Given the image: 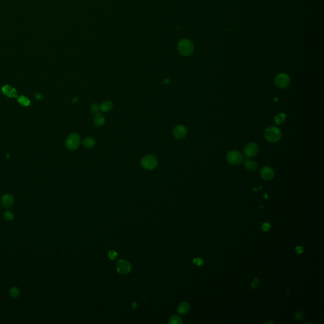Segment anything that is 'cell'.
<instances>
[{
    "mask_svg": "<svg viewBox=\"0 0 324 324\" xmlns=\"http://www.w3.org/2000/svg\"><path fill=\"white\" fill-rule=\"evenodd\" d=\"M264 136L266 141H268L269 142L276 143L281 139L282 132L278 127L271 126L265 129Z\"/></svg>",
    "mask_w": 324,
    "mask_h": 324,
    "instance_id": "6da1fadb",
    "label": "cell"
},
{
    "mask_svg": "<svg viewBox=\"0 0 324 324\" xmlns=\"http://www.w3.org/2000/svg\"><path fill=\"white\" fill-rule=\"evenodd\" d=\"M177 47L180 54L184 56L190 55L194 51V45L193 43L188 39H183L181 40Z\"/></svg>",
    "mask_w": 324,
    "mask_h": 324,
    "instance_id": "7a4b0ae2",
    "label": "cell"
},
{
    "mask_svg": "<svg viewBox=\"0 0 324 324\" xmlns=\"http://www.w3.org/2000/svg\"><path fill=\"white\" fill-rule=\"evenodd\" d=\"M142 167L148 170H151L156 168L158 165L157 158L152 155H148L144 156L141 162Z\"/></svg>",
    "mask_w": 324,
    "mask_h": 324,
    "instance_id": "3957f363",
    "label": "cell"
},
{
    "mask_svg": "<svg viewBox=\"0 0 324 324\" xmlns=\"http://www.w3.org/2000/svg\"><path fill=\"white\" fill-rule=\"evenodd\" d=\"M226 159L229 164L238 165L243 162V156L241 152L237 150H231L227 154Z\"/></svg>",
    "mask_w": 324,
    "mask_h": 324,
    "instance_id": "277c9868",
    "label": "cell"
},
{
    "mask_svg": "<svg viewBox=\"0 0 324 324\" xmlns=\"http://www.w3.org/2000/svg\"><path fill=\"white\" fill-rule=\"evenodd\" d=\"M81 144V138L76 133L70 134L66 139V146L68 149L73 151L77 149Z\"/></svg>",
    "mask_w": 324,
    "mask_h": 324,
    "instance_id": "5b68a950",
    "label": "cell"
},
{
    "mask_svg": "<svg viewBox=\"0 0 324 324\" xmlns=\"http://www.w3.org/2000/svg\"><path fill=\"white\" fill-rule=\"evenodd\" d=\"M275 84L279 88L285 89L290 85L291 78L286 73H279L275 78Z\"/></svg>",
    "mask_w": 324,
    "mask_h": 324,
    "instance_id": "8992f818",
    "label": "cell"
},
{
    "mask_svg": "<svg viewBox=\"0 0 324 324\" xmlns=\"http://www.w3.org/2000/svg\"><path fill=\"white\" fill-rule=\"evenodd\" d=\"M258 152V147L255 143L246 144L244 149V155L247 158H250L256 156Z\"/></svg>",
    "mask_w": 324,
    "mask_h": 324,
    "instance_id": "52a82bcc",
    "label": "cell"
},
{
    "mask_svg": "<svg viewBox=\"0 0 324 324\" xmlns=\"http://www.w3.org/2000/svg\"><path fill=\"white\" fill-rule=\"evenodd\" d=\"M116 269L119 274H127L130 272L132 267L130 263L128 261L125 260H120L116 265Z\"/></svg>",
    "mask_w": 324,
    "mask_h": 324,
    "instance_id": "ba28073f",
    "label": "cell"
},
{
    "mask_svg": "<svg viewBox=\"0 0 324 324\" xmlns=\"http://www.w3.org/2000/svg\"><path fill=\"white\" fill-rule=\"evenodd\" d=\"M260 175L263 180L270 181L274 177L275 173L274 170L271 167L269 166H265L261 169Z\"/></svg>",
    "mask_w": 324,
    "mask_h": 324,
    "instance_id": "9c48e42d",
    "label": "cell"
},
{
    "mask_svg": "<svg viewBox=\"0 0 324 324\" xmlns=\"http://www.w3.org/2000/svg\"><path fill=\"white\" fill-rule=\"evenodd\" d=\"M173 136L177 139H182L185 138L187 134V129L181 125H177L173 130Z\"/></svg>",
    "mask_w": 324,
    "mask_h": 324,
    "instance_id": "30bf717a",
    "label": "cell"
},
{
    "mask_svg": "<svg viewBox=\"0 0 324 324\" xmlns=\"http://www.w3.org/2000/svg\"><path fill=\"white\" fill-rule=\"evenodd\" d=\"M2 92L10 98H17V92L15 88L9 86L5 85L2 89Z\"/></svg>",
    "mask_w": 324,
    "mask_h": 324,
    "instance_id": "8fae6325",
    "label": "cell"
},
{
    "mask_svg": "<svg viewBox=\"0 0 324 324\" xmlns=\"http://www.w3.org/2000/svg\"><path fill=\"white\" fill-rule=\"evenodd\" d=\"M14 203V198L10 195H5L3 196L1 200V204L5 208H11Z\"/></svg>",
    "mask_w": 324,
    "mask_h": 324,
    "instance_id": "7c38bea8",
    "label": "cell"
},
{
    "mask_svg": "<svg viewBox=\"0 0 324 324\" xmlns=\"http://www.w3.org/2000/svg\"><path fill=\"white\" fill-rule=\"evenodd\" d=\"M244 167L247 170L253 171L257 169L258 164L255 161L250 158H247L244 160Z\"/></svg>",
    "mask_w": 324,
    "mask_h": 324,
    "instance_id": "4fadbf2b",
    "label": "cell"
},
{
    "mask_svg": "<svg viewBox=\"0 0 324 324\" xmlns=\"http://www.w3.org/2000/svg\"><path fill=\"white\" fill-rule=\"evenodd\" d=\"M93 122H94V124L96 127H101L104 125V124L105 122V118L101 113H98L96 114V115H95V116L94 117Z\"/></svg>",
    "mask_w": 324,
    "mask_h": 324,
    "instance_id": "5bb4252c",
    "label": "cell"
},
{
    "mask_svg": "<svg viewBox=\"0 0 324 324\" xmlns=\"http://www.w3.org/2000/svg\"><path fill=\"white\" fill-rule=\"evenodd\" d=\"M190 310V306L188 303L182 302L179 304L178 307V312L181 315L187 314Z\"/></svg>",
    "mask_w": 324,
    "mask_h": 324,
    "instance_id": "9a60e30c",
    "label": "cell"
},
{
    "mask_svg": "<svg viewBox=\"0 0 324 324\" xmlns=\"http://www.w3.org/2000/svg\"><path fill=\"white\" fill-rule=\"evenodd\" d=\"M286 119V115L284 113H279L278 115H275L274 118V122L276 125H281L282 123H284Z\"/></svg>",
    "mask_w": 324,
    "mask_h": 324,
    "instance_id": "2e32d148",
    "label": "cell"
},
{
    "mask_svg": "<svg viewBox=\"0 0 324 324\" xmlns=\"http://www.w3.org/2000/svg\"><path fill=\"white\" fill-rule=\"evenodd\" d=\"M82 144L86 148L89 149L93 148L95 146V144H96V141H95L94 139L92 138H87L84 139Z\"/></svg>",
    "mask_w": 324,
    "mask_h": 324,
    "instance_id": "e0dca14e",
    "label": "cell"
},
{
    "mask_svg": "<svg viewBox=\"0 0 324 324\" xmlns=\"http://www.w3.org/2000/svg\"><path fill=\"white\" fill-rule=\"evenodd\" d=\"M100 110L103 112H108L111 110L113 108V103L110 101L103 102L100 106Z\"/></svg>",
    "mask_w": 324,
    "mask_h": 324,
    "instance_id": "ac0fdd59",
    "label": "cell"
},
{
    "mask_svg": "<svg viewBox=\"0 0 324 324\" xmlns=\"http://www.w3.org/2000/svg\"><path fill=\"white\" fill-rule=\"evenodd\" d=\"M18 101L21 105H22L24 106H28L31 103V101L29 100V98L24 96H21L20 97H18Z\"/></svg>",
    "mask_w": 324,
    "mask_h": 324,
    "instance_id": "d6986e66",
    "label": "cell"
},
{
    "mask_svg": "<svg viewBox=\"0 0 324 324\" xmlns=\"http://www.w3.org/2000/svg\"><path fill=\"white\" fill-rule=\"evenodd\" d=\"M182 323L181 318L177 315H174L171 317L168 321V323L171 324H181Z\"/></svg>",
    "mask_w": 324,
    "mask_h": 324,
    "instance_id": "ffe728a7",
    "label": "cell"
},
{
    "mask_svg": "<svg viewBox=\"0 0 324 324\" xmlns=\"http://www.w3.org/2000/svg\"><path fill=\"white\" fill-rule=\"evenodd\" d=\"M9 294H10V297L12 298L15 299V298H16L19 296V294H20V290H19L18 288H15V287L12 288L10 289V291L9 292Z\"/></svg>",
    "mask_w": 324,
    "mask_h": 324,
    "instance_id": "44dd1931",
    "label": "cell"
},
{
    "mask_svg": "<svg viewBox=\"0 0 324 324\" xmlns=\"http://www.w3.org/2000/svg\"><path fill=\"white\" fill-rule=\"evenodd\" d=\"M14 215L11 211H7L4 214V218L7 221H11L13 219Z\"/></svg>",
    "mask_w": 324,
    "mask_h": 324,
    "instance_id": "7402d4cb",
    "label": "cell"
},
{
    "mask_svg": "<svg viewBox=\"0 0 324 324\" xmlns=\"http://www.w3.org/2000/svg\"><path fill=\"white\" fill-rule=\"evenodd\" d=\"M100 108V106L97 103H94L91 106V111L93 114H96L98 113Z\"/></svg>",
    "mask_w": 324,
    "mask_h": 324,
    "instance_id": "603a6c76",
    "label": "cell"
},
{
    "mask_svg": "<svg viewBox=\"0 0 324 324\" xmlns=\"http://www.w3.org/2000/svg\"><path fill=\"white\" fill-rule=\"evenodd\" d=\"M108 257L111 260H115L119 257V255L116 251L111 250L108 252Z\"/></svg>",
    "mask_w": 324,
    "mask_h": 324,
    "instance_id": "cb8c5ba5",
    "label": "cell"
},
{
    "mask_svg": "<svg viewBox=\"0 0 324 324\" xmlns=\"http://www.w3.org/2000/svg\"><path fill=\"white\" fill-rule=\"evenodd\" d=\"M270 228H271L270 225L269 223H267V222L263 223L261 225V230H262L263 231H265V232L269 231L270 229Z\"/></svg>",
    "mask_w": 324,
    "mask_h": 324,
    "instance_id": "d4e9b609",
    "label": "cell"
},
{
    "mask_svg": "<svg viewBox=\"0 0 324 324\" xmlns=\"http://www.w3.org/2000/svg\"><path fill=\"white\" fill-rule=\"evenodd\" d=\"M295 318L296 320L298 321H302L304 318V315L303 314V313H302L301 312H297L296 313H295Z\"/></svg>",
    "mask_w": 324,
    "mask_h": 324,
    "instance_id": "484cf974",
    "label": "cell"
},
{
    "mask_svg": "<svg viewBox=\"0 0 324 324\" xmlns=\"http://www.w3.org/2000/svg\"><path fill=\"white\" fill-rule=\"evenodd\" d=\"M193 263H194L195 265H198V266H200V265H203V261L201 258H195V259L193 260Z\"/></svg>",
    "mask_w": 324,
    "mask_h": 324,
    "instance_id": "4316f807",
    "label": "cell"
},
{
    "mask_svg": "<svg viewBox=\"0 0 324 324\" xmlns=\"http://www.w3.org/2000/svg\"><path fill=\"white\" fill-rule=\"evenodd\" d=\"M258 283H259V281H258V279H257V278H255V279L253 280V282H252V288H253V289H255V288L258 286Z\"/></svg>",
    "mask_w": 324,
    "mask_h": 324,
    "instance_id": "83f0119b",
    "label": "cell"
},
{
    "mask_svg": "<svg viewBox=\"0 0 324 324\" xmlns=\"http://www.w3.org/2000/svg\"><path fill=\"white\" fill-rule=\"evenodd\" d=\"M296 251H297V253H298V254H299V253H301L304 251L303 248L302 247H301V246L296 247Z\"/></svg>",
    "mask_w": 324,
    "mask_h": 324,
    "instance_id": "f1b7e54d",
    "label": "cell"
},
{
    "mask_svg": "<svg viewBox=\"0 0 324 324\" xmlns=\"http://www.w3.org/2000/svg\"><path fill=\"white\" fill-rule=\"evenodd\" d=\"M168 81H169V79H166V80H165V81H164V83H165V84H167V82H168Z\"/></svg>",
    "mask_w": 324,
    "mask_h": 324,
    "instance_id": "f546056e",
    "label": "cell"
}]
</instances>
